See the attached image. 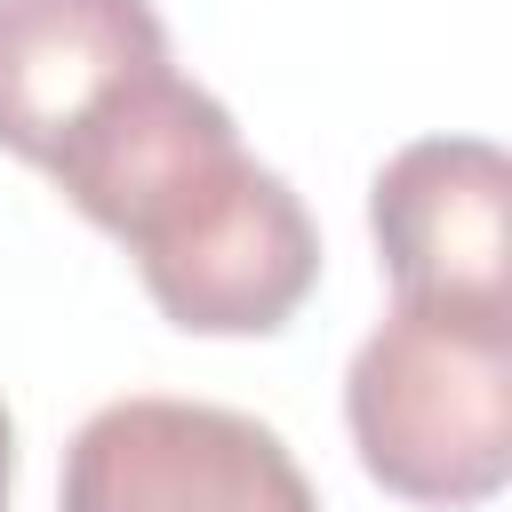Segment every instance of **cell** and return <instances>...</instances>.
Returning <instances> with one entry per match:
<instances>
[{"label": "cell", "mask_w": 512, "mask_h": 512, "mask_svg": "<svg viewBox=\"0 0 512 512\" xmlns=\"http://www.w3.org/2000/svg\"><path fill=\"white\" fill-rule=\"evenodd\" d=\"M56 512H320V488L264 416L128 392L72 432Z\"/></svg>", "instance_id": "cell-3"}, {"label": "cell", "mask_w": 512, "mask_h": 512, "mask_svg": "<svg viewBox=\"0 0 512 512\" xmlns=\"http://www.w3.org/2000/svg\"><path fill=\"white\" fill-rule=\"evenodd\" d=\"M344 432L360 472L424 512H480L512 480V312L408 304L360 336L344 368Z\"/></svg>", "instance_id": "cell-1"}, {"label": "cell", "mask_w": 512, "mask_h": 512, "mask_svg": "<svg viewBox=\"0 0 512 512\" xmlns=\"http://www.w3.org/2000/svg\"><path fill=\"white\" fill-rule=\"evenodd\" d=\"M8 488H16V416L0 400V512H8Z\"/></svg>", "instance_id": "cell-6"}, {"label": "cell", "mask_w": 512, "mask_h": 512, "mask_svg": "<svg viewBox=\"0 0 512 512\" xmlns=\"http://www.w3.org/2000/svg\"><path fill=\"white\" fill-rule=\"evenodd\" d=\"M112 240L128 248L160 320L184 336H280L320 288L312 208L240 136L152 184Z\"/></svg>", "instance_id": "cell-2"}, {"label": "cell", "mask_w": 512, "mask_h": 512, "mask_svg": "<svg viewBox=\"0 0 512 512\" xmlns=\"http://www.w3.org/2000/svg\"><path fill=\"white\" fill-rule=\"evenodd\" d=\"M368 240L408 304L512 312V160L488 136H416L368 184Z\"/></svg>", "instance_id": "cell-4"}, {"label": "cell", "mask_w": 512, "mask_h": 512, "mask_svg": "<svg viewBox=\"0 0 512 512\" xmlns=\"http://www.w3.org/2000/svg\"><path fill=\"white\" fill-rule=\"evenodd\" d=\"M168 64L152 0H0V152L48 176L64 144Z\"/></svg>", "instance_id": "cell-5"}]
</instances>
